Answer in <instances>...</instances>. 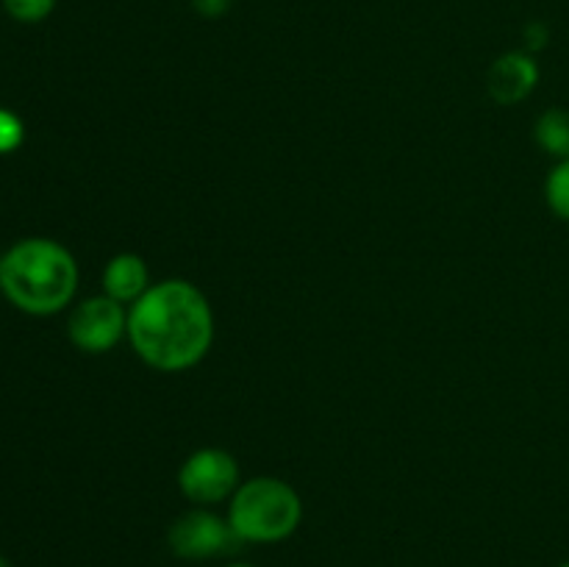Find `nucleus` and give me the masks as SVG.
<instances>
[{
	"label": "nucleus",
	"instance_id": "f257e3e1",
	"mask_svg": "<svg viewBox=\"0 0 569 567\" xmlns=\"http://www.w3.org/2000/svg\"><path fill=\"white\" fill-rule=\"evenodd\" d=\"M128 339L153 370H189L211 350L214 311L192 281L167 278L128 309Z\"/></svg>",
	"mask_w": 569,
	"mask_h": 567
},
{
	"label": "nucleus",
	"instance_id": "9b49d317",
	"mask_svg": "<svg viewBox=\"0 0 569 567\" xmlns=\"http://www.w3.org/2000/svg\"><path fill=\"white\" fill-rule=\"evenodd\" d=\"M0 3H3L6 14H9L11 20L33 26V22L48 20L59 0H0Z\"/></svg>",
	"mask_w": 569,
	"mask_h": 567
},
{
	"label": "nucleus",
	"instance_id": "7ed1b4c3",
	"mask_svg": "<svg viewBox=\"0 0 569 567\" xmlns=\"http://www.w3.org/2000/svg\"><path fill=\"white\" fill-rule=\"evenodd\" d=\"M226 517L239 543L276 545L300 528L303 500L283 478L256 476L239 484Z\"/></svg>",
	"mask_w": 569,
	"mask_h": 567
},
{
	"label": "nucleus",
	"instance_id": "1a4fd4ad",
	"mask_svg": "<svg viewBox=\"0 0 569 567\" xmlns=\"http://www.w3.org/2000/svg\"><path fill=\"white\" fill-rule=\"evenodd\" d=\"M537 145L553 159H569V111L567 109H548L539 115L533 126Z\"/></svg>",
	"mask_w": 569,
	"mask_h": 567
},
{
	"label": "nucleus",
	"instance_id": "f8f14e48",
	"mask_svg": "<svg viewBox=\"0 0 569 567\" xmlns=\"http://www.w3.org/2000/svg\"><path fill=\"white\" fill-rule=\"evenodd\" d=\"M22 139H26V128H22L20 117L9 109H0V156L14 153Z\"/></svg>",
	"mask_w": 569,
	"mask_h": 567
},
{
	"label": "nucleus",
	"instance_id": "ddd939ff",
	"mask_svg": "<svg viewBox=\"0 0 569 567\" xmlns=\"http://www.w3.org/2000/svg\"><path fill=\"white\" fill-rule=\"evenodd\" d=\"M233 3L237 0H189L194 14L206 17V20H220V17H226L233 9Z\"/></svg>",
	"mask_w": 569,
	"mask_h": 567
},
{
	"label": "nucleus",
	"instance_id": "f3484780",
	"mask_svg": "<svg viewBox=\"0 0 569 567\" xmlns=\"http://www.w3.org/2000/svg\"><path fill=\"white\" fill-rule=\"evenodd\" d=\"M559 567H569V559L567 561H561V565Z\"/></svg>",
	"mask_w": 569,
	"mask_h": 567
},
{
	"label": "nucleus",
	"instance_id": "39448f33",
	"mask_svg": "<svg viewBox=\"0 0 569 567\" xmlns=\"http://www.w3.org/2000/svg\"><path fill=\"white\" fill-rule=\"evenodd\" d=\"M228 517H220L209 506H194L183 511L167 531V545L183 561H206L228 554L237 545Z\"/></svg>",
	"mask_w": 569,
	"mask_h": 567
},
{
	"label": "nucleus",
	"instance_id": "a211bd4d",
	"mask_svg": "<svg viewBox=\"0 0 569 567\" xmlns=\"http://www.w3.org/2000/svg\"><path fill=\"white\" fill-rule=\"evenodd\" d=\"M0 292H3V289H0Z\"/></svg>",
	"mask_w": 569,
	"mask_h": 567
},
{
	"label": "nucleus",
	"instance_id": "0eeeda50",
	"mask_svg": "<svg viewBox=\"0 0 569 567\" xmlns=\"http://www.w3.org/2000/svg\"><path fill=\"white\" fill-rule=\"evenodd\" d=\"M539 64L528 50H509L498 56L487 72V89L500 106H517L537 89Z\"/></svg>",
	"mask_w": 569,
	"mask_h": 567
},
{
	"label": "nucleus",
	"instance_id": "6e6552de",
	"mask_svg": "<svg viewBox=\"0 0 569 567\" xmlns=\"http://www.w3.org/2000/svg\"><path fill=\"white\" fill-rule=\"evenodd\" d=\"M150 287L153 284H150L148 261L142 256L131 253V250L111 256L103 270V295H109V298L120 300L126 306H133Z\"/></svg>",
	"mask_w": 569,
	"mask_h": 567
},
{
	"label": "nucleus",
	"instance_id": "20e7f679",
	"mask_svg": "<svg viewBox=\"0 0 569 567\" xmlns=\"http://www.w3.org/2000/svg\"><path fill=\"white\" fill-rule=\"evenodd\" d=\"M242 484L237 456L226 448H200L187 456L178 470V489L194 506H214L231 500Z\"/></svg>",
	"mask_w": 569,
	"mask_h": 567
},
{
	"label": "nucleus",
	"instance_id": "4468645a",
	"mask_svg": "<svg viewBox=\"0 0 569 567\" xmlns=\"http://www.w3.org/2000/svg\"><path fill=\"white\" fill-rule=\"evenodd\" d=\"M522 39H526L528 53H537V50H542L545 44H548L550 31H548V26H545V22H528L526 31H522Z\"/></svg>",
	"mask_w": 569,
	"mask_h": 567
},
{
	"label": "nucleus",
	"instance_id": "f03ea898",
	"mask_svg": "<svg viewBox=\"0 0 569 567\" xmlns=\"http://www.w3.org/2000/svg\"><path fill=\"white\" fill-rule=\"evenodd\" d=\"M0 289L26 315H59L76 298L78 261L56 239H20L0 259Z\"/></svg>",
	"mask_w": 569,
	"mask_h": 567
},
{
	"label": "nucleus",
	"instance_id": "423d86ee",
	"mask_svg": "<svg viewBox=\"0 0 569 567\" xmlns=\"http://www.w3.org/2000/svg\"><path fill=\"white\" fill-rule=\"evenodd\" d=\"M67 337L83 354H106L128 337V309L109 295L81 300L67 320Z\"/></svg>",
	"mask_w": 569,
	"mask_h": 567
},
{
	"label": "nucleus",
	"instance_id": "9d476101",
	"mask_svg": "<svg viewBox=\"0 0 569 567\" xmlns=\"http://www.w3.org/2000/svg\"><path fill=\"white\" fill-rule=\"evenodd\" d=\"M545 200H548L550 211L561 220L569 222V159L556 161L553 170L548 172L545 181Z\"/></svg>",
	"mask_w": 569,
	"mask_h": 567
},
{
	"label": "nucleus",
	"instance_id": "2eb2a0df",
	"mask_svg": "<svg viewBox=\"0 0 569 567\" xmlns=\"http://www.w3.org/2000/svg\"><path fill=\"white\" fill-rule=\"evenodd\" d=\"M222 567H256V565H248V561H231V565H222Z\"/></svg>",
	"mask_w": 569,
	"mask_h": 567
},
{
	"label": "nucleus",
	"instance_id": "dca6fc26",
	"mask_svg": "<svg viewBox=\"0 0 569 567\" xmlns=\"http://www.w3.org/2000/svg\"><path fill=\"white\" fill-rule=\"evenodd\" d=\"M0 567H11V561H9V559H6V556H3V554H0Z\"/></svg>",
	"mask_w": 569,
	"mask_h": 567
}]
</instances>
